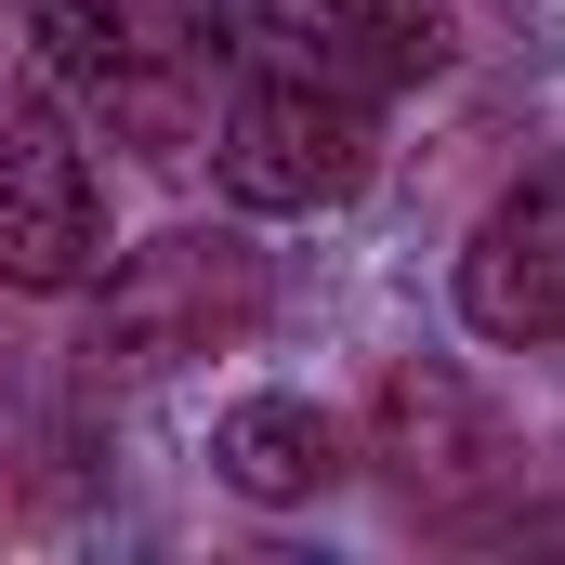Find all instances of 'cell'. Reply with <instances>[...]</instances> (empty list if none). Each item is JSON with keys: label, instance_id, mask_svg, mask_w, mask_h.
I'll return each mask as SVG.
<instances>
[{"label": "cell", "instance_id": "3", "mask_svg": "<svg viewBox=\"0 0 565 565\" xmlns=\"http://www.w3.org/2000/svg\"><path fill=\"white\" fill-rule=\"evenodd\" d=\"M211 184L237 211H342L369 184V106L355 93H302V79H250L224 119H211Z\"/></svg>", "mask_w": 565, "mask_h": 565}, {"label": "cell", "instance_id": "5", "mask_svg": "<svg viewBox=\"0 0 565 565\" xmlns=\"http://www.w3.org/2000/svg\"><path fill=\"white\" fill-rule=\"evenodd\" d=\"M460 316L487 342H565V171L553 184H513L473 250H460Z\"/></svg>", "mask_w": 565, "mask_h": 565}, {"label": "cell", "instance_id": "6", "mask_svg": "<svg viewBox=\"0 0 565 565\" xmlns=\"http://www.w3.org/2000/svg\"><path fill=\"white\" fill-rule=\"evenodd\" d=\"M369 460H382L395 487H473V473L500 460V434L460 395V369H382V395H369Z\"/></svg>", "mask_w": 565, "mask_h": 565}, {"label": "cell", "instance_id": "4", "mask_svg": "<svg viewBox=\"0 0 565 565\" xmlns=\"http://www.w3.org/2000/svg\"><path fill=\"white\" fill-rule=\"evenodd\" d=\"M250 79H302V93H395L408 66L434 53L422 0H224V40Z\"/></svg>", "mask_w": 565, "mask_h": 565}, {"label": "cell", "instance_id": "8", "mask_svg": "<svg viewBox=\"0 0 565 565\" xmlns=\"http://www.w3.org/2000/svg\"><path fill=\"white\" fill-rule=\"evenodd\" d=\"M26 40H40V66H53V79L106 93V79H119V53H132V0H26Z\"/></svg>", "mask_w": 565, "mask_h": 565}, {"label": "cell", "instance_id": "7", "mask_svg": "<svg viewBox=\"0 0 565 565\" xmlns=\"http://www.w3.org/2000/svg\"><path fill=\"white\" fill-rule=\"evenodd\" d=\"M211 473H224L237 500L289 513V500H316V487L342 473V434H329V408H302V395H250V408L211 422Z\"/></svg>", "mask_w": 565, "mask_h": 565}, {"label": "cell", "instance_id": "2", "mask_svg": "<svg viewBox=\"0 0 565 565\" xmlns=\"http://www.w3.org/2000/svg\"><path fill=\"white\" fill-rule=\"evenodd\" d=\"M106 264V184L40 79H0V289H79Z\"/></svg>", "mask_w": 565, "mask_h": 565}, {"label": "cell", "instance_id": "1", "mask_svg": "<svg viewBox=\"0 0 565 565\" xmlns=\"http://www.w3.org/2000/svg\"><path fill=\"white\" fill-rule=\"evenodd\" d=\"M250 316H264V250H250L237 224H171V237H145L132 264L106 277L79 369H93V382H158V369H184V355H224Z\"/></svg>", "mask_w": 565, "mask_h": 565}]
</instances>
